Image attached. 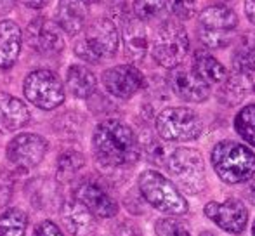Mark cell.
<instances>
[{"instance_id":"obj_35","label":"cell","mask_w":255,"mask_h":236,"mask_svg":"<svg viewBox=\"0 0 255 236\" xmlns=\"http://www.w3.org/2000/svg\"><path fill=\"white\" fill-rule=\"evenodd\" d=\"M19 2H23L26 7H31V9H42V7L47 5L51 0H19Z\"/></svg>"},{"instance_id":"obj_33","label":"cell","mask_w":255,"mask_h":236,"mask_svg":"<svg viewBox=\"0 0 255 236\" xmlns=\"http://www.w3.org/2000/svg\"><path fill=\"white\" fill-rule=\"evenodd\" d=\"M33 236H63V233L59 231V228L56 226L51 221H44L35 228V235Z\"/></svg>"},{"instance_id":"obj_25","label":"cell","mask_w":255,"mask_h":236,"mask_svg":"<svg viewBox=\"0 0 255 236\" xmlns=\"http://www.w3.org/2000/svg\"><path fill=\"white\" fill-rule=\"evenodd\" d=\"M235 71L252 73L255 71V31H247L238 38L233 51Z\"/></svg>"},{"instance_id":"obj_2","label":"cell","mask_w":255,"mask_h":236,"mask_svg":"<svg viewBox=\"0 0 255 236\" xmlns=\"http://www.w3.org/2000/svg\"><path fill=\"white\" fill-rule=\"evenodd\" d=\"M212 165L224 182L240 184L254 177L255 155L245 144L235 141H221L212 149Z\"/></svg>"},{"instance_id":"obj_31","label":"cell","mask_w":255,"mask_h":236,"mask_svg":"<svg viewBox=\"0 0 255 236\" xmlns=\"http://www.w3.org/2000/svg\"><path fill=\"white\" fill-rule=\"evenodd\" d=\"M158 236H191L189 230L177 219H161L156 223Z\"/></svg>"},{"instance_id":"obj_19","label":"cell","mask_w":255,"mask_h":236,"mask_svg":"<svg viewBox=\"0 0 255 236\" xmlns=\"http://www.w3.org/2000/svg\"><path fill=\"white\" fill-rule=\"evenodd\" d=\"M23 44V35L14 21H0V70H9L17 61Z\"/></svg>"},{"instance_id":"obj_41","label":"cell","mask_w":255,"mask_h":236,"mask_svg":"<svg viewBox=\"0 0 255 236\" xmlns=\"http://www.w3.org/2000/svg\"><path fill=\"white\" fill-rule=\"evenodd\" d=\"M254 91H255V85H254Z\"/></svg>"},{"instance_id":"obj_22","label":"cell","mask_w":255,"mask_h":236,"mask_svg":"<svg viewBox=\"0 0 255 236\" xmlns=\"http://www.w3.org/2000/svg\"><path fill=\"white\" fill-rule=\"evenodd\" d=\"M28 198L40 210H54L61 200L59 186L49 179H37L28 186Z\"/></svg>"},{"instance_id":"obj_5","label":"cell","mask_w":255,"mask_h":236,"mask_svg":"<svg viewBox=\"0 0 255 236\" xmlns=\"http://www.w3.org/2000/svg\"><path fill=\"white\" fill-rule=\"evenodd\" d=\"M189 52L188 31L177 21L167 19L158 26L153 35L151 54L158 64L165 68H174L182 64Z\"/></svg>"},{"instance_id":"obj_7","label":"cell","mask_w":255,"mask_h":236,"mask_svg":"<svg viewBox=\"0 0 255 236\" xmlns=\"http://www.w3.org/2000/svg\"><path fill=\"white\" fill-rule=\"evenodd\" d=\"M156 132L168 142L195 141L203 132V121L195 110L167 108L156 117Z\"/></svg>"},{"instance_id":"obj_32","label":"cell","mask_w":255,"mask_h":236,"mask_svg":"<svg viewBox=\"0 0 255 236\" xmlns=\"http://www.w3.org/2000/svg\"><path fill=\"white\" fill-rule=\"evenodd\" d=\"M12 195V177L7 172H0V207L9 202Z\"/></svg>"},{"instance_id":"obj_29","label":"cell","mask_w":255,"mask_h":236,"mask_svg":"<svg viewBox=\"0 0 255 236\" xmlns=\"http://www.w3.org/2000/svg\"><path fill=\"white\" fill-rule=\"evenodd\" d=\"M236 132L245 139L249 144L255 146V105H249L235 118Z\"/></svg>"},{"instance_id":"obj_21","label":"cell","mask_w":255,"mask_h":236,"mask_svg":"<svg viewBox=\"0 0 255 236\" xmlns=\"http://www.w3.org/2000/svg\"><path fill=\"white\" fill-rule=\"evenodd\" d=\"M66 85L75 98L87 99L89 96L94 94L96 87H98V80H96V75L89 68L82 66V64H73L68 70Z\"/></svg>"},{"instance_id":"obj_9","label":"cell","mask_w":255,"mask_h":236,"mask_svg":"<svg viewBox=\"0 0 255 236\" xmlns=\"http://www.w3.org/2000/svg\"><path fill=\"white\" fill-rule=\"evenodd\" d=\"M167 169L188 193H198L205 186L203 158L196 149L179 148L167 158Z\"/></svg>"},{"instance_id":"obj_8","label":"cell","mask_w":255,"mask_h":236,"mask_svg":"<svg viewBox=\"0 0 255 236\" xmlns=\"http://www.w3.org/2000/svg\"><path fill=\"white\" fill-rule=\"evenodd\" d=\"M23 91L33 106L45 112L57 108L64 101V87L51 70H35L24 78Z\"/></svg>"},{"instance_id":"obj_10","label":"cell","mask_w":255,"mask_h":236,"mask_svg":"<svg viewBox=\"0 0 255 236\" xmlns=\"http://www.w3.org/2000/svg\"><path fill=\"white\" fill-rule=\"evenodd\" d=\"M47 148L49 142L45 137L24 132L10 139V142L7 144V160L17 169L30 170L44 160Z\"/></svg>"},{"instance_id":"obj_23","label":"cell","mask_w":255,"mask_h":236,"mask_svg":"<svg viewBox=\"0 0 255 236\" xmlns=\"http://www.w3.org/2000/svg\"><path fill=\"white\" fill-rule=\"evenodd\" d=\"M252 91V80L249 73L235 71V73L224 80V85L221 89V101L226 105H238L242 103Z\"/></svg>"},{"instance_id":"obj_34","label":"cell","mask_w":255,"mask_h":236,"mask_svg":"<svg viewBox=\"0 0 255 236\" xmlns=\"http://www.w3.org/2000/svg\"><path fill=\"white\" fill-rule=\"evenodd\" d=\"M245 14L250 23L255 24V0H245Z\"/></svg>"},{"instance_id":"obj_27","label":"cell","mask_w":255,"mask_h":236,"mask_svg":"<svg viewBox=\"0 0 255 236\" xmlns=\"http://www.w3.org/2000/svg\"><path fill=\"white\" fill-rule=\"evenodd\" d=\"M134 17H137L142 23L160 19L167 12V0H134Z\"/></svg>"},{"instance_id":"obj_28","label":"cell","mask_w":255,"mask_h":236,"mask_svg":"<svg viewBox=\"0 0 255 236\" xmlns=\"http://www.w3.org/2000/svg\"><path fill=\"white\" fill-rule=\"evenodd\" d=\"M85 165V156L80 151H73V149H68V151L61 153L59 158H57V177L68 181Z\"/></svg>"},{"instance_id":"obj_37","label":"cell","mask_w":255,"mask_h":236,"mask_svg":"<svg viewBox=\"0 0 255 236\" xmlns=\"http://www.w3.org/2000/svg\"><path fill=\"white\" fill-rule=\"evenodd\" d=\"M202 236H221V235H215L212 231H205V233H202Z\"/></svg>"},{"instance_id":"obj_3","label":"cell","mask_w":255,"mask_h":236,"mask_svg":"<svg viewBox=\"0 0 255 236\" xmlns=\"http://www.w3.org/2000/svg\"><path fill=\"white\" fill-rule=\"evenodd\" d=\"M120 37L115 23L106 17L94 19L85 26L84 35L75 44V54L87 63H99L117 54Z\"/></svg>"},{"instance_id":"obj_17","label":"cell","mask_w":255,"mask_h":236,"mask_svg":"<svg viewBox=\"0 0 255 236\" xmlns=\"http://www.w3.org/2000/svg\"><path fill=\"white\" fill-rule=\"evenodd\" d=\"M122 33H124V45H125V56L130 61H142V58L148 52V31L142 21L137 17H127L124 19V26H122Z\"/></svg>"},{"instance_id":"obj_40","label":"cell","mask_w":255,"mask_h":236,"mask_svg":"<svg viewBox=\"0 0 255 236\" xmlns=\"http://www.w3.org/2000/svg\"><path fill=\"white\" fill-rule=\"evenodd\" d=\"M222 2H235V0H222Z\"/></svg>"},{"instance_id":"obj_13","label":"cell","mask_w":255,"mask_h":236,"mask_svg":"<svg viewBox=\"0 0 255 236\" xmlns=\"http://www.w3.org/2000/svg\"><path fill=\"white\" fill-rule=\"evenodd\" d=\"M103 85L118 99H130L144 87V77L132 64H118L103 73Z\"/></svg>"},{"instance_id":"obj_18","label":"cell","mask_w":255,"mask_h":236,"mask_svg":"<svg viewBox=\"0 0 255 236\" xmlns=\"http://www.w3.org/2000/svg\"><path fill=\"white\" fill-rule=\"evenodd\" d=\"M30 110L21 99L10 94H0V132H14L30 121Z\"/></svg>"},{"instance_id":"obj_1","label":"cell","mask_w":255,"mask_h":236,"mask_svg":"<svg viewBox=\"0 0 255 236\" xmlns=\"http://www.w3.org/2000/svg\"><path fill=\"white\" fill-rule=\"evenodd\" d=\"M96 160L104 167L132 165L141 156V146L134 130L120 120H104L92 135Z\"/></svg>"},{"instance_id":"obj_39","label":"cell","mask_w":255,"mask_h":236,"mask_svg":"<svg viewBox=\"0 0 255 236\" xmlns=\"http://www.w3.org/2000/svg\"><path fill=\"white\" fill-rule=\"evenodd\" d=\"M252 233H254V236H255V223H254V226H252Z\"/></svg>"},{"instance_id":"obj_12","label":"cell","mask_w":255,"mask_h":236,"mask_svg":"<svg viewBox=\"0 0 255 236\" xmlns=\"http://www.w3.org/2000/svg\"><path fill=\"white\" fill-rule=\"evenodd\" d=\"M28 44L42 56H56L64 49V38L56 21L40 16L26 28Z\"/></svg>"},{"instance_id":"obj_6","label":"cell","mask_w":255,"mask_h":236,"mask_svg":"<svg viewBox=\"0 0 255 236\" xmlns=\"http://www.w3.org/2000/svg\"><path fill=\"white\" fill-rule=\"evenodd\" d=\"M139 191L144 200L156 210L172 216H181L188 212V202L179 193L174 182L163 177L156 170H144L139 176Z\"/></svg>"},{"instance_id":"obj_14","label":"cell","mask_w":255,"mask_h":236,"mask_svg":"<svg viewBox=\"0 0 255 236\" xmlns=\"http://www.w3.org/2000/svg\"><path fill=\"white\" fill-rule=\"evenodd\" d=\"M205 216L212 219L221 230L233 235H240L247 228V212L245 205L238 200H228L224 203L210 202L205 207Z\"/></svg>"},{"instance_id":"obj_26","label":"cell","mask_w":255,"mask_h":236,"mask_svg":"<svg viewBox=\"0 0 255 236\" xmlns=\"http://www.w3.org/2000/svg\"><path fill=\"white\" fill-rule=\"evenodd\" d=\"M28 217L19 209H7L0 216V236H24Z\"/></svg>"},{"instance_id":"obj_30","label":"cell","mask_w":255,"mask_h":236,"mask_svg":"<svg viewBox=\"0 0 255 236\" xmlns=\"http://www.w3.org/2000/svg\"><path fill=\"white\" fill-rule=\"evenodd\" d=\"M200 0H167L172 14L179 19H189L198 10Z\"/></svg>"},{"instance_id":"obj_11","label":"cell","mask_w":255,"mask_h":236,"mask_svg":"<svg viewBox=\"0 0 255 236\" xmlns=\"http://www.w3.org/2000/svg\"><path fill=\"white\" fill-rule=\"evenodd\" d=\"M168 85L179 99L188 103H202L210 96V85L193 68L182 64L170 68Z\"/></svg>"},{"instance_id":"obj_16","label":"cell","mask_w":255,"mask_h":236,"mask_svg":"<svg viewBox=\"0 0 255 236\" xmlns=\"http://www.w3.org/2000/svg\"><path fill=\"white\" fill-rule=\"evenodd\" d=\"M61 219L73 236H94L98 230L96 216L75 198L61 207Z\"/></svg>"},{"instance_id":"obj_15","label":"cell","mask_w":255,"mask_h":236,"mask_svg":"<svg viewBox=\"0 0 255 236\" xmlns=\"http://www.w3.org/2000/svg\"><path fill=\"white\" fill-rule=\"evenodd\" d=\"M75 200L85 205L98 217H113L118 212V205L110 195L94 181H85L75 189Z\"/></svg>"},{"instance_id":"obj_36","label":"cell","mask_w":255,"mask_h":236,"mask_svg":"<svg viewBox=\"0 0 255 236\" xmlns=\"http://www.w3.org/2000/svg\"><path fill=\"white\" fill-rule=\"evenodd\" d=\"M16 0H0V16H5L7 12L14 9Z\"/></svg>"},{"instance_id":"obj_24","label":"cell","mask_w":255,"mask_h":236,"mask_svg":"<svg viewBox=\"0 0 255 236\" xmlns=\"http://www.w3.org/2000/svg\"><path fill=\"white\" fill-rule=\"evenodd\" d=\"M193 70H195L208 85L222 84V82L228 78V70H226L224 64L205 51H198L195 54Z\"/></svg>"},{"instance_id":"obj_38","label":"cell","mask_w":255,"mask_h":236,"mask_svg":"<svg viewBox=\"0 0 255 236\" xmlns=\"http://www.w3.org/2000/svg\"><path fill=\"white\" fill-rule=\"evenodd\" d=\"M85 3H98V2H103V0H84Z\"/></svg>"},{"instance_id":"obj_4","label":"cell","mask_w":255,"mask_h":236,"mask_svg":"<svg viewBox=\"0 0 255 236\" xmlns=\"http://www.w3.org/2000/svg\"><path fill=\"white\" fill-rule=\"evenodd\" d=\"M236 28H238V16L228 5H210L198 14V31L200 42L208 49L228 47L233 40Z\"/></svg>"},{"instance_id":"obj_20","label":"cell","mask_w":255,"mask_h":236,"mask_svg":"<svg viewBox=\"0 0 255 236\" xmlns=\"http://www.w3.org/2000/svg\"><path fill=\"white\" fill-rule=\"evenodd\" d=\"M87 3L84 0H59L57 21L59 28L68 35H78L85 26Z\"/></svg>"}]
</instances>
